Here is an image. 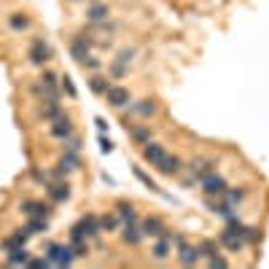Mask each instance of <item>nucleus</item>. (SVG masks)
Returning <instances> with one entry per match:
<instances>
[{"mask_svg": "<svg viewBox=\"0 0 269 269\" xmlns=\"http://www.w3.org/2000/svg\"><path fill=\"white\" fill-rule=\"evenodd\" d=\"M73 248L70 245H62V242H49L46 245V261L49 267H70L73 264Z\"/></svg>", "mask_w": 269, "mask_h": 269, "instance_id": "nucleus-1", "label": "nucleus"}, {"mask_svg": "<svg viewBox=\"0 0 269 269\" xmlns=\"http://www.w3.org/2000/svg\"><path fill=\"white\" fill-rule=\"evenodd\" d=\"M102 229H100V218L97 215H84L78 224L70 229V242H76V240H87V237H97Z\"/></svg>", "mask_w": 269, "mask_h": 269, "instance_id": "nucleus-2", "label": "nucleus"}, {"mask_svg": "<svg viewBox=\"0 0 269 269\" xmlns=\"http://www.w3.org/2000/svg\"><path fill=\"white\" fill-rule=\"evenodd\" d=\"M27 60L32 65H46V62L51 60V46L46 43V41H32L30 51H27Z\"/></svg>", "mask_w": 269, "mask_h": 269, "instance_id": "nucleus-3", "label": "nucleus"}, {"mask_svg": "<svg viewBox=\"0 0 269 269\" xmlns=\"http://www.w3.org/2000/svg\"><path fill=\"white\" fill-rule=\"evenodd\" d=\"M221 245L229 248V251H240L242 245H245V240H242V229H232V226H226L224 232H221Z\"/></svg>", "mask_w": 269, "mask_h": 269, "instance_id": "nucleus-4", "label": "nucleus"}, {"mask_svg": "<svg viewBox=\"0 0 269 269\" xmlns=\"http://www.w3.org/2000/svg\"><path fill=\"white\" fill-rule=\"evenodd\" d=\"M143 156H146V162H151V167H159L162 162L167 159V151L159 146V143H146V146H143Z\"/></svg>", "mask_w": 269, "mask_h": 269, "instance_id": "nucleus-5", "label": "nucleus"}, {"mask_svg": "<svg viewBox=\"0 0 269 269\" xmlns=\"http://www.w3.org/2000/svg\"><path fill=\"white\" fill-rule=\"evenodd\" d=\"M105 100L113 105V108H124V105H129V89H124V87H108V89H105Z\"/></svg>", "mask_w": 269, "mask_h": 269, "instance_id": "nucleus-6", "label": "nucleus"}, {"mask_svg": "<svg viewBox=\"0 0 269 269\" xmlns=\"http://www.w3.org/2000/svg\"><path fill=\"white\" fill-rule=\"evenodd\" d=\"M202 186H205V191L210 194V196H221L226 191V180L221 178V175H215V173H207L205 178H202Z\"/></svg>", "mask_w": 269, "mask_h": 269, "instance_id": "nucleus-7", "label": "nucleus"}, {"mask_svg": "<svg viewBox=\"0 0 269 269\" xmlns=\"http://www.w3.org/2000/svg\"><path fill=\"white\" fill-rule=\"evenodd\" d=\"M49 196L54 202H68L70 199V186H68V180H51L49 183Z\"/></svg>", "mask_w": 269, "mask_h": 269, "instance_id": "nucleus-8", "label": "nucleus"}, {"mask_svg": "<svg viewBox=\"0 0 269 269\" xmlns=\"http://www.w3.org/2000/svg\"><path fill=\"white\" fill-rule=\"evenodd\" d=\"M178 259H180V264H186V267H191L199 261V248L196 245H186V240L178 245Z\"/></svg>", "mask_w": 269, "mask_h": 269, "instance_id": "nucleus-9", "label": "nucleus"}, {"mask_svg": "<svg viewBox=\"0 0 269 269\" xmlns=\"http://www.w3.org/2000/svg\"><path fill=\"white\" fill-rule=\"evenodd\" d=\"M51 135L54 137H60V140H65V137H70L73 135V124H70V119L68 116H60V119H54L51 121Z\"/></svg>", "mask_w": 269, "mask_h": 269, "instance_id": "nucleus-10", "label": "nucleus"}, {"mask_svg": "<svg viewBox=\"0 0 269 269\" xmlns=\"http://www.w3.org/2000/svg\"><path fill=\"white\" fill-rule=\"evenodd\" d=\"M140 229H143V237H162V234H165V224H162L156 215H148Z\"/></svg>", "mask_w": 269, "mask_h": 269, "instance_id": "nucleus-11", "label": "nucleus"}, {"mask_svg": "<svg viewBox=\"0 0 269 269\" xmlns=\"http://www.w3.org/2000/svg\"><path fill=\"white\" fill-rule=\"evenodd\" d=\"M22 213L30 215V218H46V213H49V207L43 205V202H35V199H24L22 202Z\"/></svg>", "mask_w": 269, "mask_h": 269, "instance_id": "nucleus-12", "label": "nucleus"}, {"mask_svg": "<svg viewBox=\"0 0 269 269\" xmlns=\"http://www.w3.org/2000/svg\"><path fill=\"white\" fill-rule=\"evenodd\" d=\"M32 91H35V94L41 97L43 102H49V100H57V97H60V91H57V87H51V84H43V81H38L35 87H32Z\"/></svg>", "mask_w": 269, "mask_h": 269, "instance_id": "nucleus-13", "label": "nucleus"}, {"mask_svg": "<svg viewBox=\"0 0 269 269\" xmlns=\"http://www.w3.org/2000/svg\"><path fill=\"white\" fill-rule=\"evenodd\" d=\"M27 237H30L27 229H16L11 237L3 240V248H5V251H11V248H19V245H24V242H27Z\"/></svg>", "mask_w": 269, "mask_h": 269, "instance_id": "nucleus-14", "label": "nucleus"}, {"mask_svg": "<svg viewBox=\"0 0 269 269\" xmlns=\"http://www.w3.org/2000/svg\"><path fill=\"white\" fill-rule=\"evenodd\" d=\"M70 51H73V57L78 62H84L89 57V43L87 38H73V43H70Z\"/></svg>", "mask_w": 269, "mask_h": 269, "instance_id": "nucleus-15", "label": "nucleus"}, {"mask_svg": "<svg viewBox=\"0 0 269 269\" xmlns=\"http://www.w3.org/2000/svg\"><path fill=\"white\" fill-rule=\"evenodd\" d=\"M121 237H124V242H129V245H137V242L143 240V229L135 226V224H124Z\"/></svg>", "mask_w": 269, "mask_h": 269, "instance_id": "nucleus-16", "label": "nucleus"}, {"mask_svg": "<svg viewBox=\"0 0 269 269\" xmlns=\"http://www.w3.org/2000/svg\"><path fill=\"white\" fill-rule=\"evenodd\" d=\"M5 261H8L11 267L27 264V251H24V245H19V248H11V251L5 253Z\"/></svg>", "mask_w": 269, "mask_h": 269, "instance_id": "nucleus-17", "label": "nucleus"}, {"mask_svg": "<svg viewBox=\"0 0 269 269\" xmlns=\"http://www.w3.org/2000/svg\"><path fill=\"white\" fill-rule=\"evenodd\" d=\"M70 170H78V156H76V151H65L62 154V159H60V173H70Z\"/></svg>", "mask_w": 269, "mask_h": 269, "instance_id": "nucleus-18", "label": "nucleus"}, {"mask_svg": "<svg viewBox=\"0 0 269 269\" xmlns=\"http://www.w3.org/2000/svg\"><path fill=\"white\" fill-rule=\"evenodd\" d=\"M156 170H159V173H165V175H173V173H178V170H180V159H178V156H170L167 154V159L162 162Z\"/></svg>", "mask_w": 269, "mask_h": 269, "instance_id": "nucleus-19", "label": "nucleus"}, {"mask_svg": "<svg viewBox=\"0 0 269 269\" xmlns=\"http://www.w3.org/2000/svg\"><path fill=\"white\" fill-rule=\"evenodd\" d=\"M170 248H173V242H170V237L162 234V240H156V245H154V256H156V259H167Z\"/></svg>", "mask_w": 269, "mask_h": 269, "instance_id": "nucleus-20", "label": "nucleus"}, {"mask_svg": "<svg viewBox=\"0 0 269 269\" xmlns=\"http://www.w3.org/2000/svg\"><path fill=\"white\" fill-rule=\"evenodd\" d=\"M119 215H121L124 224H135V221H137V215H135V210H132L129 202H119Z\"/></svg>", "mask_w": 269, "mask_h": 269, "instance_id": "nucleus-21", "label": "nucleus"}, {"mask_svg": "<svg viewBox=\"0 0 269 269\" xmlns=\"http://www.w3.org/2000/svg\"><path fill=\"white\" fill-rule=\"evenodd\" d=\"M191 173H194V178H205L207 173H213L210 170V162H205V159H196V162H191Z\"/></svg>", "mask_w": 269, "mask_h": 269, "instance_id": "nucleus-22", "label": "nucleus"}, {"mask_svg": "<svg viewBox=\"0 0 269 269\" xmlns=\"http://www.w3.org/2000/svg\"><path fill=\"white\" fill-rule=\"evenodd\" d=\"M89 19H91V22H102V19H108V5L94 3V5L89 8Z\"/></svg>", "mask_w": 269, "mask_h": 269, "instance_id": "nucleus-23", "label": "nucleus"}, {"mask_svg": "<svg viewBox=\"0 0 269 269\" xmlns=\"http://www.w3.org/2000/svg\"><path fill=\"white\" fill-rule=\"evenodd\" d=\"M46 229H49V221L46 218H30V224H27L30 234H41V232H46Z\"/></svg>", "mask_w": 269, "mask_h": 269, "instance_id": "nucleus-24", "label": "nucleus"}, {"mask_svg": "<svg viewBox=\"0 0 269 269\" xmlns=\"http://www.w3.org/2000/svg\"><path fill=\"white\" fill-rule=\"evenodd\" d=\"M8 24H11L14 30H27V27H30V19L24 16V14H11Z\"/></svg>", "mask_w": 269, "mask_h": 269, "instance_id": "nucleus-25", "label": "nucleus"}, {"mask_svg": "<svg viewBox=\"0 0 269 269\" xmlns=\"http://www.w3.org/2000/svg\"><path fill=\"white\" fill-rule=\"evenodd\" d=\"M116 226H119V218H116V215H102V218H100V229H102V232H113Z\"/></svg>", "mask_w": 269, "mask_h": 269, "instance_id": "nucleus-26", "label": "nucleus"}, {"mask_svg": "<svg viewBox=\"0 0 269 269\" xmlns=\"http://www.w3.org/2000/svg\"><path fill=\"white\" fill-rule=\"evenodd\" d=\"M196 248H199V256H213V253H218V248H215L213 240H202Z\"/></svg>", "mask_w": 269, "mask_h": 269, "instance_id": "nucleus-27", "label": "nucleus"}, {"mask_svg": "<svg viewBox=\"0 0 269 269\" xmlns=\"http://www.w3.org/2000/svg\"><path fill=\"white\" fill-rule=\"evenodd\" d=\"M105 89H108V81L100 76H94L91 78V91H97V94H105Z\"/></svg>", "mask_w": 269, "mask_h": 269, "instance_id": "nucleus-28", "label": "nucleus"}, {"mask_svg": "<svg viewBox=\"0 0 269 269\" xmlns=\"http://www.w3.org/2000/svg\"><path fill=\"white\" fill-rule=\"evenodd\" d=\"M154 110H156V105L151 102V100H143L140 105H137V113H143V116H151Z\"/></svg>", "mask_w": 269, "mask_h": 269, "instance_id": "nucleus-29", "label": "nucleus"}, {"mask_svg": "<svg viewBox=\"0 0 269 269\" xmlns=\"http://www.w3.org/2000/svg\"><path fill=\"white\" fill-rule=\"evenodd\" d=\"M207 264H210V267H218V269H224V267H226V259H221L218 253H213V256H207Z\"/></svg>", "mask_w": 269, "mask_h": 269, "instance_id": "nucleus-30", "label": "nucleus"}, {"mask_svg": "<svg viewBox=\"0 0 269 269\" xmlns=\"http://www.w3.org/2000/svg\"><path fill=\"white\" fill-rule=\"evenodd\" d=\"M60 81H62V89L68 91L70 97H76V87H73V81H70V76H62Z\"/></svg>", "mask_w": 269, "mask_h": 269, "instance_id": "nucleus-31", "label": "nucleus"}, {"mask_svg": "<svg viewBox=\"0 0 269 269\" xmlns=\"http://www.w3.org/2000/svg\"><path fill=\"white\" fill-rule=\"evenodd\" d=\"M132 137H135V140H140V143H148V129L137 127V129H132Z\"/></svg>", "mask_w": 269, "mask_h": 269, "instance_id": "nucleus-32", "label": "nucleus"}, {"mask_svg": "<svg viewBox=\"0 0 269 269\" xmlns=\"http://www.w3.org/2000/svg\"><path fill=\"white\" fill-rule=\"evenodd\" d=\"M135 175H137V178H140L143 183H146V186H148V188H156V183H154V180H151V178H148V175H146V173H143V170H140V167H135Z\"/></svg>", "mask_w": 269, "mask_h": 269, "instance_id": "nucleus-33", "label": "nucleus"}, {"mask_svg": "<svg viewBox=\"0 0 269 269\" xmlns=\"http://www.w3.org/2000/svg\"><path fill=\"white\" fill-rule=\"evenodd\" d=\"M65 148H68V151H76V154H78V151H81V143H78L76 137H65Z\"/></svg>", "mask_w": 269, "mask_h": 269, "instance_id": "nucleus-34", "label": "nucleus"}, {"mask_svg": "<svg viewBox=\"0 0 269 269\" xmlns=\"http://www.w3.org/2000/svg\"><path fill=\"white\" fill-rule=\"evenodd\" d=\"M41 81H43V84H51V87H57V84H60V81H57V76L51 73V70H46V73L41 76Z\"/></svg>", "mask_w": 269, "mask_h": 269, "instance_id": "nucleus-35", "label": "nucleus"}, {"mask_svg": "<svg viewBox=\"0 0 269 269\" xmlns=\"http://www.w3.org/2000/svg\"><path fill=\"white\" fill-rule=\"evenodd\" d=\"M135 57V51H129V49H124V51H119V62L121 65H129V60Z\"/></svg>", "mask_w": 269, "mask_h": 269, "instance_id": "nucleus-36", "label": "nucleus"}, {"mask_svg": "<svg viewBox=\"0 0 269 269\" xmlns=\"http://www.w3.org/2000/svg\"><path fill=\"white\" fill-rule=\"evenodd\" d=\"M100 146H102V154H110V151H113V143H110L108 137H100Z\"/></svg>", "mask_w": 269, "mask_h": 269, "instance_id": "nucleus-37", "label": "nucleus"}, {"mask_svg": "<svg viewBox=\"0 0 269 269\" xmlns=\"http://www.w3.org/2000/svg\"><path fill=\"white\" fill-rule=\"evenodd\" d=\"M110 73H113V76H124L127 70H124V65H121V62H116L113 68H110Z\"/></svg>", "mask_w": 269, "mask_h": 269, "instance_id": "nucleus-38", "label": "nucleus"}]
</instances>
